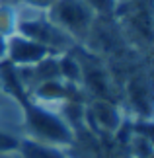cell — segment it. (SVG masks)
<instances>
[{"mask_svg": "<svg viewBox=\"0 0 154 158\" xmlns=\"http://www.w3.org/2000/svg\"><path fill=\"white\" fill-rule=\"evenodd\" d=\"M45 12L49 20L70 35L76 45L86 41L96 22V14L86 0H55Z\"/></svg>", "mask_w": 154, "mask_h": 158, "instance_id": "7a4b0ae2", "label": "cell"}, {"mask_svg": "<svg viewBox=\"0 0 154 158\" xmlns=\"http://www.w3.org/2000/svg\"><path fill=\"white\" fill-rule=\"evenodd\" d=\"M23 119H26L27 131L31 139L53 147H70L74 144V129L66 123L59 109L35 104L26 100L22 104Z\"/></svg>", "mask_w": 154, "mask_h": 158, "instance_id": "6da1fadb", "label": "cell"}, {"mask_svg": "<svg viewBox=\"0 0 154 158\" xmlns=\"http://www.w3.org/2000/svg\"><path fill=\"white\" fill-rule=\"evenodd\" d=\"M49 55H57V53L37 43V41L23 37L20 33H14L8 37V57H6V60L14 66H31L43 60L45 57H49Z\"/></svg>", "mask_w": 154, "mask_h": 158, "instance_id": "3957f363", "label": "cell"}, {"mask_svg": "<svg viewBox=\"0 0 154 158\" xmlns=\"http://www.w3.org/2000/svg\"><path fill=\"white\" fill-rule=\"evenodd\" d=\"M127 102L139 119H150V80L144 72H133L125 82Z\"/></svg>", "mask_w": 154, "mask_h": 158, "instance_id": "8992f818", "label": "cell"}, {"mask_svg": "<svg viewBox=\"0 0 154 158\" xmlns=\"http://www.w3.org/2000/svg\"><path fill=\"white\" fill-rule=\"evenodd\" d=\"M8 57V37L0 35V63H4Z\"/></svg>", "mask_w": 154, "mask_h": 158, "instance_id": "8fae6325", "label": "cell"}, {"mask_svg": "<svg viewBox=\"0 0 154 158\" xmlns=\"http://www.w3.org/2000/svg\"><path fill=\"white\" fill-rule=\"evenodd\" d=\"M88 6L94 10L96 18H115V10L119 0H86Z\"/></svg>", "mask_w": 154, "mask_h": 158, "instance_id": "9c48e42d", "label": "cell"}, {"mask_svg": "<svg viewBox=\"0 0 154 158\" xmlns=\"http://www.w3.org/2000/svg\"><path fill=\"white\" fill-rule=\"evenodd\" d=\"M119 2H129V0H119Z\"/></svg>", "mask_w": 154, "mask_h": 158, "instance_id": "7c38bea8", "label": "cell"}, {"mask_svg": "<svg viewBox=\"0 0 154 158\" xmlns=\"http://www.w3.org/2000/svg\"><path fill=\"white\" fill-rule=\"evenodd\" d=\"M18 29V4L0 0V35H14Z\"/></svg>", "mask_w": 154, "mask_h": 158, "instance_id": "ba28073f", "label": "cell"}, {"mask_svg": "<svg viewBox=\"0 0 154 158\" xmlns=\"http://www.w3.org/2000/svg\"><path fill=\"white\" fill-rule=\"evenodd\" d=\"M18 152L23 158H66L60 147H53V144L35 141V139H22Z\"/></svg>", "mask_w": 154, "mask_h": 158, "instance_id": "52a82bcc", "label": "cell"}, {"mask_svg": "<svg viewBox=\"0 0 154 158\" xmlns=\"http://www.w3.org/2000/svg\"><path fill=\"white\" fill-rule=\"evenodd\" d=\"M84 117L90 121V125L94 123L98 129H103L107 133H115L123 125L121 107L115 102L103 98H96L90 106H86Z\"/></svg>", "mask_w": 154, "mask_h": 158, "instance_id": "5b68a950", "label": "cell"}, {"mask_svg": "<svg viewBox=\"0 0 154 158\" xmlns=\"http://www.w3.org/2000/svg\"><path fill=\"white\" fill-rule=\"evenodd\" d=\"M20 141H22V139H18V137L12 135V133L0 129V156L18 152V148H20Z\"/></svg>", "mask_w": 154, "mask_h": 158, "instance_id": "30bf717a", "label": "cell"}, {"mask_svg": "<svg viewBox=\"0 0 154 158\" xmlns=\"http://www.w3.org/2000/svg\"><path fill=\"white\" fill-rule=\"evenodd\" d=\"M76 96V84H69L60 78H53V80H43L29 90V98L35 104L53 107L60 106L66 100H74Z\"/></svg>", "mask_w": 154, "mask_h": 158, "instance_id": "277c9868", "label": "cell"}]
</instances>
